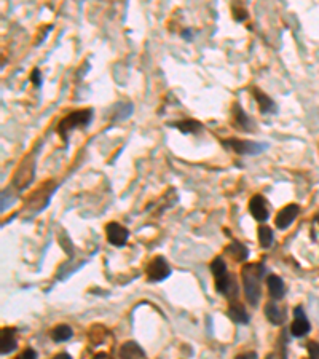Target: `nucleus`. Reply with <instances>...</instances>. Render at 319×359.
Returning <instances> with one entry per match:
<instances>
[{
    "label": "nucleus",
    "instance_id": "9d476101",
    "mask_svg": "<svg viewBox=\"0 0 319 359\" xmlns=\"http://www.w3.org/2000/svg\"><path fill=\"white\" fill-rule=\"evenodd\" d=\"M0 347H2V355H10L11 351L16 350L18 342H16V334H14V329L6 327L2 331V335H0Z\"/></svg>",
    "mask_w": 319,
    "mask_h": 359
},
{
    "label": "nucleus",
    "instance_id": "412c9836",
    "mask_svg": "<svg viewBox=\"0 0 319 359\" xmlns=\"http://www.w3.org/2000/svg\"><path fill=\"white\" fill-rule=\"evenodd\" d=\"M308 355L311 359H319V343L318 342L308 343Z\"/></svg>",
    "mask_w": 319,
    "mask_h": 359
},
{
    "label": "nucleus",
    "instance_id": "0eeeda50",
    "mask_svg": "<svg viewBox=\"0 0 319 359\" xmlns=\"http://www.w3.org/2000/svg\"><path fill=\"white\" fill-rule=\"evenodd\" d=\"M294 321H292V324H291V334L294 337H305L308 332H310V322L305 316V313H303L302 310V306H297V308L294 310Z\"/></svg>",
    "mask_w": 319,
    "mask_h": 359
},
{
    "label": "nucleus",
    "instance_id": "ddd939ff",
    "mask_svg": "<svg viewBox=\"0 0 319 359\" xmlns=\"http://www.w3.org/2000/svg\"><path fill=\"white\" fill-rule=\"evenodd\" d=\"M233 114H235V124L243 131H254V121H252L248 114L243 111L240 102H236L233 106Z\"/></svg>",
    "mask_w": 319,
    "mask_h": 359
},
{
    "label": "nucleus",
    "instance_id": "4be33fe9",
    "mask_svg": "<svg viewBox=\"0 0 319 359\" xmlns=\"http://www.w3.org/2000/svg\"><path fill=\"white\" fill-rule=\"evenodd\" d=\"M31 82H32L35 86H42V72H40V69H34V70H32Z\"/></svg>",
    "mask_w": 319,
    "mask_h": 359
},
{
    "label": "nucleus",
    "instance_id": "f03ea898",
    "mask_svg": "<svg viewBox=\"0 0 319 359\" xmlns=\"http://www.w3.org/2000/svg\"><path fill=\"white\" fill-rule=\"evenodd\" d=\"M93 117V111L91 109H85V111H77L72 112L67 117H64L61 120V123L58 124V134L61 136L64 141H67V134L70 131H73L77 126H86L90 124Z\"/></svg>",
    "mask_w": 319,
    "mask_h": 359
},
{
    "label": "nucleus",
    "instance_id": "2eb2a0df",
    "mask_svg": "<svg viewBox=\"0 0 319 359\" xmlns=\"http://www.w3.org/2000/svg\"><path fill=\"white\" fill-rule=\"evenodd\" d=\"M265 316L274 326L283 324V321H284V313L281 311V308L274 302L265 303Z\"/></svg>",
    "mask_w": 319,
    "mask_h": 359
},
{
    "label": "nucleus",
    "instance_id": "f3484780",
    "mask_svg": "<svg viewBox=\"0 0 319 359\" xmlns=\"http://www.w3.org/2000/svg\"><path fill=\"white\" fill-rule=\"evenodd\" d=\"M228 316L233 322H238V324H248L249 322V314H248L246 308H244L243 305H236V303L230 305Z\"/></svg>",
    "mask_w": 319,
    "mask_h": 359
},
{
    "label": "nucleus",
    "instance_id": "9b49d317",
    "mask_svg": "<svg viewBox=\"0 0 319 359\" xmlns=\"http://www.w3.org/2000/svg\"><path fill=\"white\" fill-rule=\"evenodd\" d=\"M252 94H254L255 101L258 102V109H260L262 114H274L276 112V104H274V101L266 96L263 91H260L258 88H254L252 90Z\"/></svg>",
    "mask_w": 319,
    "mask_h": 359
},
{
    "label": "nucleus",
    "instance_id": "aec40b11",
    "mask_svg": "<svg viewBox=\"0 0 319 359\" xmlns=\"http://www.w3.org/2000/svg\"><path fill=\"white\" fill-rule=\"evenodd\" d=\"M258 243H260L262 247H270L271 243H273V232L270 227H260L258 229Z\"/></svg>",
    "mask_w": 319,
    "mask_h": 359
},
{
    "label": "nucleus",
    "instance_id": "6e6552de",
    "mask_svg": "<svg viewBox=\"0 0 319 359\" xmlns=\"http://www.w3.org/2000/svg\"><path fill=\"white\" fill-rule=\"evenodd\" d=\"M299 206L297 204H287L286 208H283L279 212H278V216H276V227L279 230H284L287 229V227H291L292 222L297 219V216H299Z\"/></svg>",
    "mask_w": 319,
    "mask_h": 359
},
{
    "label": "nucleus",
    "instance_id": "1a4fd4ad",
    "mask_svg": "<svg viewBox=\"0 0 319 359\" xmlns=\"http://www.w3.org/2000/svg\"><path fill=\"white\" fill-rule=\"evenodd\" d=\"M249 211H251L252 217H254L255 221H258V222H265L266 219H268V216H270L268 208H266V201H265L263 196H260V195H255V196H252V198H251Z\"/></svg>",
    "mask_w": 319,
    "mask_h": 359
},
{
    "label": "nucleus",
    "instance_id": "a878e982",
    "mask_svg": "<svg viewBox=\"0 0 319 359\" xmlns=\"http://www.w3.org/2000/svg\"><path fill=\"white\" fill-rule=\"evenodd\" d=\"M94 359H112L109 355H106V353H99V355H96L94 356Z\"/></svg>",
    "mask_w": 319,
    "mask_h": 359
},
{
    "label": "nucleus",
    "instance_id": "dca6fc26",
    "mask_svg": "<svg viewBox=\"0 0 319 359\" xmlns=\"http://www.w3.org/2000/svg\"><path fill=\"white\" fill-rule=\"evenodd\" d=\"M171 126L177 128L184 134H191V133H199V131L203 129V124L196 121V120H191V119H187V120H182V121H176V123H171Z\"/></svg>",
    "mask_w": 319,
    "mask_h": 359
},
{
    "label": "nucleus",
    "instance_id": "4468645a",
    "mask_svg": "<svg viewBox=\"0 0 319 359\" xmlns=\"http://www.w3.org/2000/svg\"><path fill=\"white\" fill-rule=\"evenodd\" d=\"M266 286H268V292L274 300H279L284 297V283L278 275H270L266 278Z\"/></svg>",
    "mask_w": 319,
    "mask_h": 359
},
{
    "label": "nucleus",
    "instance_id": "423d86ee",
    "mask_svg": "<svg viewBox=\"0 0 319 359\" xmlns=\"http://www.w3.org/2000/svg\"><path fill=\"white\" fill-rule=\"evenodd\" d=\"M106 233H107V241H109V243L117 246V247L125 246L126 241H128V238H129L128 229H125L123 225L117 224V222H110L106 227Z\"/></svg>",
    "mask_w": 319,
    "mask_h": 359
},
{
    "label": "nucleus",
    "instance_id": "bb28decb",
    "mask_svg": "<svg viewBox=\"0 0 319 359\" xmlns=\"http://www.w3.org/2000/svg\"><path fill=\"white\" fill-rule=\"evenodd\" d=\"M182 35H184V39H187V40H190V39H191V32H190V31H185Z\"/></svg>",
    "mask_w": 319,
    "mask_h": 359
},
{
    "label": "nucleus",
    "instance_id": "6ab92c4d",
    "mask_svg": "<svg viewBox=\"0 0 319 359\" xmlns=\"http://www.w3.org/2000/svg\"><path fill=\"white\" fill-rule=\"evenodd\" d=\"M72 335H73L72 327L65 326V324H61V326H58V327L53 329V332H51V339H53L55 342H58V343H61V342L70 340Z\"/></svg>",
    "mask_w": 319,
    "mask_h": 359
},
{
    "label": "nucleus",
    "instance_id": "a211bd4d",
    "mask_svg": "<svg viewBox=\"0 0 319 359\" xmlns=\"http://www.w3.org/2000/svg\"><path fill=\"white\" fill-rule=\"evenodd\" d=\"M227 252H228L230 255H232V257H233L235 260H238V262L246 260V259H248V255H249L248 247L244 246V244H241V243H238V241H235V243L230 244L228 249H227Z\"/></svg>",
    "mask_w": 319,
    "mask_h": 359
},
{
    "label": "nucleus",
    "instance_id": "cd10ccee",
    "mask_svg": "<svg viewBox=\"0 0 319 359\" xmlns=\"http://www.w3.org/2000/svg\"><path fill=\"white\" fill-rule=\"evenodd\" d=\"M266 359H271V356H268V358H266Z\"/></svg>",
    "mask_w": 319,
    "mask_h": 359
},
{
    "label": "nucleus",
    "instance_id": "5701e85b",
    "mask_svg": "<svg viewBox=\"0 0 319 359\" xmlns=\"http://www.w3.org/2000/svg\"><path fill=\"white\" fill-rule=\"evenodd\" d=\"M18 359H37V353L32 348H27V350L23 351V353H21V356Z\"/></svg>",
    "mask_w": 319,
    "mask_h": 359
},
{
    "label": "nucleus",
    "instance_id": "f8f14e48",
    "mask_svg": "<svg viewBox=\"0 0 319 359\" xmlns=\"http://www.w3.org/2000/svg\"><path fill=\"white\" fill-rule=\"evenodd\" d=\"M120 358L122 359H145V353L136 342H125L120 348Z\"/></svg>",
    "mask_w": 319,
    "mask_h": 359
},
{
    "label": "nucleus",
    "instance_id": "7ed1b4c3",
    "mask_svg": "<svg viewBox=\"0 0 319 359\" xmlns=\"http://www.w3.org/2000/svg\"><path fill=\"white\" fill-rule=\"evenodd\" d=\"M211 272L214 275V281H216V291L220 292V294H225L232 275H228L227 263L224 262V259H222V257L214 259L212 263H211Z\"/></svg>",
    "mask_w": 319,
    "mask_h": 359
},
{
    "label": "nucleus",
    "instance_id": "f257e3e1",
    "mask_svg": "<svg viewBox=\"0 0 319 359\" xmlns=\"http://www.w3.org/2000/svg\"><path fill=\"white\" fill-rule=\"evenodd\" d=\"M265 273V267L262 263H249V265L243 267L241 278L244 286V294L251 305H257L258 299L262 296V276Z\"/></svg>",
    "mask_w": 319,
    "mask_h": 359
},
{
    "label": "nucleus",
    "instance_id": "393cba45",
    "mask_svg": "<svg viewBox=\"0 0 319 359\" xmlns=\"http://www.w3.org/2000/svg\"><path fill=\"white\" fill-rule=\"evenodd\" d=\"M53 359H72V356L67 355V353H61V355H56Z\"/></svg>",
    "mask_w": 319,
    "mask_h": 359
},
{
    "label": "nucleus",
    "instance_id": "39448f33",
    "mask_svg": "<svg viewBox=\"0 0 319 359\" xmlns=\"http://www.w3.org/2000/svg\"><path fill=\"white\" fill-rule=\"evenodd\" d=\"M171 275V268H169L165 257H155L147 267V278L150 281H163Z\"/></svg>",
    "mask_w": 319,
    "mask_h": 359
},
{
    "label": "nucleus",
    "instance_id": "b1692460",
    "mask_svg": "<svg viewBox=\"0 0 319 359\" xmlns=\"http://www.w3.org/2000/svg\"><path fill=\"white\" fill-rule=\"evenodd\" d=\"M235 359H257V353H254V351H251V353H244V355L236 356Z\"/></svg>",
    "mask_w": 319,
    "mask_h": 359
},
{
    "label": "nucleus",
    "instance_id": "20e7f679",
    "mask_svg": "<svg viewBox=\"0 0 319 359\" xmlns=\"http://www.w3.org/2000/svg\"><path fill=\"white\" fill-rule=\"evenodd\" d=\"M225 147L235 150L240 155H257L262 150L266 149L265 144H258V142H252V141H240V139H227V141L222 142Z\"/></svg>",
    "mask_w": 319,
    "mask_h": 359
}]
</instances>
